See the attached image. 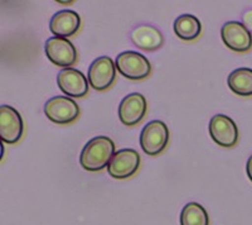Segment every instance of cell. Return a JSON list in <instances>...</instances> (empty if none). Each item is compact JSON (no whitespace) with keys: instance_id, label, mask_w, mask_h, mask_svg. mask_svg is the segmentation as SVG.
I'll return each instance as SVG.
<instances>
[{"instance_id":"obj_12","label":"cell","mask_w":252,"mask_h":225,"mask_svg":"<svg viewBox=\"0 0 252 225\" xmlns=\"http://www.w3.org/2000/svg\"><path fill=\"white\" fill-rule=\"evenodd\" d=\"M57 84L68 98H83L89 94L90 84L86 76L76 69H64L57 76Z\"/></svg>"},{"instance_id":"obj_1","label":"cell","mask_w":252,"mask_h":225,"mask_svg":"<svg viewBox=\"0 0 252 225\" xmlns=\"http://www.w3.org/2000/svg\"><path fill=\"white\" fill-rule=\"evenodd\" d=\"M115 153V143L111 138L105 136L94 137L83 147L80 163L86 171L98 172L109 166Z\"/></svg>"},{"instance_id":"obj_19","label":"cell","mask_w":252,"mask_h":225,"mask_svg":"<svg viewBox=\"0 0 252 225\" xmlns=\"http://www.w3.org/2000/svg\"><path fill=\"white\" fill-rule=\"evenodd\" d=\"M246 172H247V176H249L250 181L252 182V156L250 157L249 161H247V165H246Z\"/></svg>"},{"instance_id":"obj_15","label":"cell","mask_w":252,"mask_h":225,"mask_svg":"<svg viewBox=\"0 0 252 225\" xmlns=\"http://www.w3.org/2000/svg\"><path fill=\"white\" fill-rule=\"evenodd\" d=\"M174 33L183 40H194L201 36L202 24L194 15L183 14L175 19Z\"/></svg>"},{"instance_id":"obj_2","label":"cell","mask_w":252,"mask_h":225,"mask_svg":"<svg viewBox=\"0 0 252 225\" xmlns=\"http://www.w3.org/2000/svg\"><path fill=\"white\" fill-rule=\"evenodd\" d=\"M116 69L124 77L132 81H140L152 74V65L145 56L135 51L121 52L116 58Z\"/></svg>"},{"instance_id":"obj_10","label":"cell","mask_w":252,"mask_h":225,"mask_svg":"<svg viewBox=\"0 0 252 225\" xmlns=\"http://www.w3.org/2000/svg\"><path fill=\"white\" fill-rule=\"evenodd\" d=\"M220 37L227 48L245 53L252 48V35L240 22H227L220 29Z\"/></svg>"},{"instance_id":"obj_18","label":"cell","mask_w":252,"mask_h":225,"mask_svg":"<svg viewBox=\"0 0 252 225\" xmlns=\"http://www.w3.org/2000/svg\"><path fill=\"white\" fill-rule=\"evenodd\" d=\"M242 24L246 27V29L252 35V10H247L242 15Z\"/></svg>"},{"instance_id":"obj_14","label":"cell","mask_w":252,"mask_h":225,"mask_svg":"<svg viewBox=\"0 0 252 225\" xmlns=\"http://www.w3.org/2000/svg\"><path fill=\"white\" fill-rule=\"evenodd\" d=\"M131 42L144 51H155L163 46V35L158 28L149 26V24H141L132 29Z\"/></svg>"},{"instance_id":"obj_16","label":"cell","mask_w":252,"mask_h":225,"mask_svg":"<svg viewBox=\"0 0 252 225\" xmlns=\"http://www.w3.org/2000/svg\"><path fill=\"white\" fill-rule=\"evenodd\" d=\"M228 87L238 96H252V69L241 67L235 70L227 80Z\"/></svg>"},{"instance_id":"obj_3","label":"cell","mask_w":252,"mask_h":225,"mask_svg":"<svg viewBox=\"0 0 252 225\" xmlns=\"http://www.w3.org/2000/svg\"><path fill=\"white\" fill-rule=\"evenodd\" d=\"M169 143V129L161 120H152L144 127L140 134V145L149 156L160 154Z\"/></svg>"},{"instance_id":"obj_6","label":"cell","mask_w":252,"mask_h":225,"mask_svg":"<svg viewBox=\"0 0 252 225\" xmlns=\"http://www.w3.org/2000/svg\"><path fill=\"white\" fill-rule=\"evenodd\" d=\"M140 154L132 148L116 152L107 166V172L116 180H125L134 176L140 167Z\"/></svg>"},{"instance_id":"obj_11","label":"cell","mask_w":252,"mask_h":225,"mask_svg":"<svg viewBox=\"0 0 252 225\" xmlns=\"http://www.w3.org/2000/svg\"><path fill=\"white\" fill-rule=\"evenodd\" d=\"M148 110L145 96L140 93H132L125 96L119 105V118L121 123L127 127H132L140 123Z\"/></svg>"},{"instance_id":"obj_9","label":"cell","mask_w":252,"mask_h":225,"mask_svg":"<svg viewBox=\"0 0 252 225\" xmlns=\"http://www.w3.org/2000/svg\"><path fill=\"white\" fill-rule=\"evenodd\" d=\"M209 134L218 146L231 148L238 141V128L235 121L223 114H217L209 121Z\"/></svg>"},{"instance_id":"obj_17","label":"cell","mask_w":252,"mask_h":225,"mask_svg":"<svg viewBox=\"0 0 252 225\" xmlns=\"http://www.w3.org/2000/svg\"><path fill=\"white\" fill-rule=\"evenodd\" d=\"M181 225H209L206 209L198 202H189L181 213Z\"/></svg>"},{"instance_id":"obj_13","label":"cell","mask_w":252,"mask_h":225,"mask_svg":"<svg viewBox=\"0 0 252 225\" xmlns=\"http://www.w3.org/2000/svg\"><path fill=\"white\" fill-rule=\"evenodd\" d=\"M81 28V17L73 10H61L51 19L49 29L52 35L58 38H68L75 36Z\"/></svg>"},{"instance_id":"obj_8","label":"cell","mask_w":252,"mask_h":225,"mask_svg":"<svg viewBox=\"0 0 252 225\" xmlns=\"http://www.w3.org/2000/svg\"><path fill=\"white\" fill-rule=\"evenodd\" d=\"M24 123L18 110L9 105L0 107V137L4 143L15 145L22 139Z\"/></svg>"},{"instance_id":"obj_7","label":"cell","mask_w":252,"mask_h":225,"mask_svg":"<svg viewBox=\"0 0 252 225\" xmlns=\"http://www.w3.org/2000/svg\"><path fill=\"white\" fill-rule=\"evenodd\" d=\"M116 78V65L109 56H102L94 61L89 69L87 80L92 89L103 91L111 87Z\"/></svg>"},{"instance_id":"obj_4","label":"cell","mask_w":252,"mask_h":225,"mask_svg":"<svg viewBox=\"0 0 252 225\" xmlns=\"http://www.w3.org/2000/svg\"><path fill=\"white\" fill-rule=\"evenodd\" d=\"M80 107L68 96H55L44 104V114L56 124H69L80 116Z\"/></svg>"},{"instance_id":"obj_5","label":"cell","mask_w":252,"mask_h":225,"mask_svg":"<svg viewBox=\"0 0 252 225\" xmlns=\"http://www.w3.org/2000/svg\"><path fill=\"white\" fill-rule=\"evenodd\" d=\"M44 52L52 64L63 69H71L77 62V49L67 38L52 37L47 39Z\"/></svg>"}]
</instances>
